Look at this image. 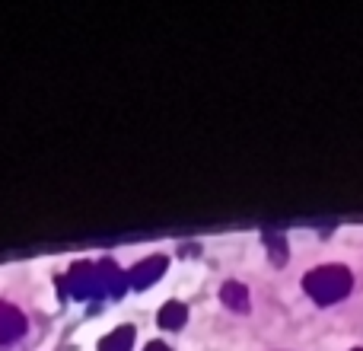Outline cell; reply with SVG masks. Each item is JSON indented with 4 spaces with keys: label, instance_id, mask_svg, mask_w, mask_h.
<instances>
[{
    "label": "cell",
    "instance_id": "1",
    "mask_svg": "<svg viewBox=\"0 0 363 351\" xmlns=\"http://www.w3.org/2000/svg\"><path fill=\"white\" fill-rule=\"evenodd\" d=\"M354 288V275L345 265H319V269L306 271L303 278V291L313 297L319 307H332L341 297H347Z\"/></svg>",
    "mask_w": 363,
    "mask_h": 351
},
{
    "label": "cell",
    "instance_id": "2",
    "mask_svg": "<svg viewBox=\"0 0 363 351\" xmlns=\"http://www.w3.org/2000/svg\"><path fill=\"white\" fill-rule=\"evenodd\" d=\"M64 284H67V294L74 297V301H102V297H106L96 262H77V265H70L67 281H64Z\"/></svg>",
    "mask_w": 363,
    "mask_h": 351
},
{
    "label": "cell",
    "instance_id": "3",
    "mask_svg": "<svg viewBox=\"0 0 363 351\" xmlns=\"http://www.w3.org/2000/svg\"><path fill=\"white\" fill-rule=\"evenodd\" d=\"M166 269H169V259L166 256H150V259L138 262L131 271H128V284H131L134 291H147L166 275Z\"/></svg>",
    "mask_w": 363,
    "mask_h": 351
},
{
    "label": "cell",
    "instance_id": "4",
    "mask_svg": "<svg viewBox=\"0 0 363 351\" xmlns=\"http://www.w3.org/2000/svg\"><path fill=\"white\" fill-rule=\"evenodd\" d=\"M26 335V316L13 303L0 301V345H13Z\"/></svg>",
    "mask_w": 363,
    "mask_h": 351
},
{
    "label": "cell",
    "instance_id": "5",
    "mask_svg": "<svg viewBox=\"0 0 363 351\" xmlns=\"http://www.w3.org/2000/svg\"><path fill=\"white\" fill-rule=\"evenodd\" d=\"M96 269H99V281H102L106 297H121V294H125L128 275L112 262V259H99V262H96Z\"/></svg>",
    "mask_w": 363,
    "mask_h": 351
},
{
    "label": "cell",
    "instance_id": "6",
    "mask_svg": "<svg viewBox=\"0 0 363 351\" xmlns=\"http://www.w3.org/2000/svg\"><path fill=\"white\" fill-rule=\"evenodd\" d=\"M157 323H160V329L176 333V329H182L188 323V307H185V303H179V301L163 303V307H160V313H157Z\"/></svg>",
    "mask_w": 363,
    "mask_h": 351
},
{
    "label": "cell",
    "instance_id": "7",
    "mask_svg": "<svg viewBox=\"0 0 363 351\" xmlns=\"http://www.w3.org/2000/svg\"><path fill=\"white\" fill-rule=\"evenodd\" d=\"M220 301H223V307L236 310V313H249V291L239 281H226L220 288Z\"/></svg>",
    "mask_w": 363,
    "mask_h": 351
},
{
    "label": "cell",
    "instance_id": "8",
    "mask_svg": "<svg viewBox=\"0 0 363 351\" xmlns=\"http://www.w3.org/2000/svg\"><path fill=\"white\" fill-rule=\"evenodd\" d=\"M134 345V326H118L99 342V351H131Z\"/></svg>",
    "mask_w": 363,
    "mask_h": 351
},
{
    "label": "cell",
    "instance_id": "9",
    "mask_svg": "<svg viewBox=\"0 0 363 351\" xmlns=\"http://www.w3.org/2000/svg\"><path fill=\"white\" fill-rule=\"evenodd\" d=\"M262 239H264V246H268V252H271V262L281 269V265L287 262V239H284L281 233H271V230H264Z\"/></svg>",
    "mask_w": 363,
    "mask_h": 351
},
{
    "label": "cell",
    "instance_id": "10",
    "mask_svg": "<svg viewBox=\"0 0 363 351\" xmlns=\"http://www.w3.org/2000/svg\"><path fill=\"white\" fill-rule=\"evenodd\" d=\"M144 351H172V348L166 345V342H150V345H147Z\"/></svg>",
    "mask_w": 363,
    "mask_h": 351
},
{
    "label": "cell",
    "instance_id": "11",
    "mask_svg": "<svg viewBox=\"0 0 363 351\" xmlns=\"http://www.w3.org/2000/svg\"><path fill=\"white\" fill-rule=\"evenodd\" d=\"M351 351H363V348H351Z\"/></svg>",
    "mask_w": 363,
    "mask_h": 351
}]
</instances>
